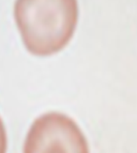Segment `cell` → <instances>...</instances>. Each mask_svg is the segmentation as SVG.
Listing matches in <instances>:
<instances>
[{"label": "cell", "mask_w": 137, "mask_h": 153, "mask_svg": "<svg viewBox=\"0 0 137 153\" xmlns=\"http://www.w3.org/2000/svg\"><path fill=\"white\" fill-rule=\"evenodd\" d=\"M14 18L27 51L34 56L59 53L73 38L77 0H16Z\"/></svg>", "instance_id": "cell-1"}, {"label": "cell", "mask_w": 137, "mask_h": 153, "mask_svg": "<svg viewBox=\"0 0 137 153\" xmlns=\"http://www.w3.org/2000/svg\"><path fill=\"white\" fill-rule=\"evenodd\" d=\"M24 153H89V146L72 118L61 112H47L30 126Z\"/></svg>", "instance_id": "cell-2"}, {"label": "cell", "mask_w": 137, "mask_h": 153, "mask_svg": "<svg viewBox=\"0 0 137 153\" xmlns=\"http://www.w3.org/2000/svg\"><path fill=\"white\" fill-rule=\"evenodd\" d=\"M7 148H8L7 132H5V128L2 122V119L0 118V153H7Z\"/></svg>", "instance_id": "cell-3"}]
</instances>
